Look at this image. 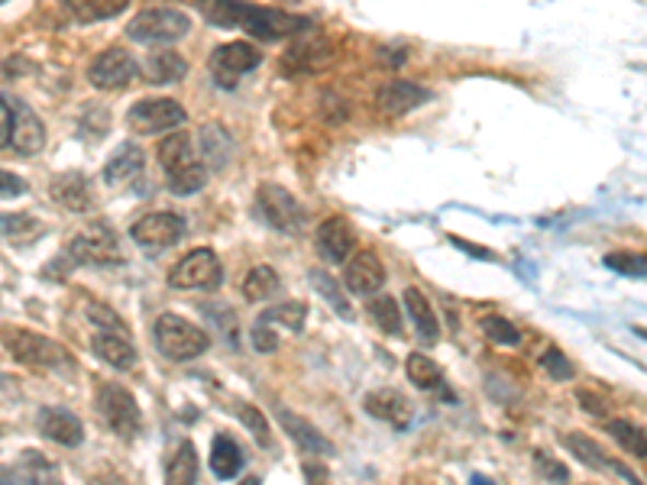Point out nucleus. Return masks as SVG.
Returning a JSON list of instances; mask_svg holds the SVG:
<instances>
[{
    "mask_svg": "<svg viewBox=\"0 0 647 485\" xmlns=\"http://www.w3.org/2000/svg\"><path fill=\"white\" fill-rule=\"evenodd\" d=\"M425 101H431V91L421 88L418 81H389L379 88L376 94V104L382 114L389 117H402V114H412L415 107H421Z\"/></svg>",
    "mask_w": 647,
    "mask_h": 485,
    "instance_id": "obj_17",
    "label": "nucleus"
},
{
    "mask_svg": "<svg viewBox=\"0 0 647 485\" xmlns=\"http://www.w3.org/2000/svg\"><path fill=\"white\" fill-rule=\"evenodd\" d=\"M188 30H192V16L175 7H149L127 23V36L134 43H146V46L175 43V39L188 36Z\"/></svg>",
    "mask_w": 647,
    "mask_h": 485,
    "instance_id": "obj_6",
    "label": "nucleus"
},
{
    "mask_svg": "<svg viewBox=\"0 0 647 485\" xmlns=\"http://www.w3.org/2000/svg\"><path fill=\"white\" fill-rule=\"evenodd\" d=\"M91 347H94V353H97L107 366H114V369H120V372H127V369L137 366V347H134L130 334L97 331V337H94Z\"/></svg>",
    "mask_w": 647,
    "mask_h": 485,
    "instance_id": "obj_26",
    "label": "nucleus"
},
{
    "mask_svg": "<svg viewBox=\"0 0 647 485\" xmlns=\"http://www.w3.org/2000/svg\"><path fill=\"white\" fill-rule=\"evenodd\" d=\"M605 269H612V273H622V276H632V278H645V256H635V253H609L605 259Z\"/></svg>",
    "mask_w": 647,
    "mask_h": 485,
    "instance_id": "obj_41",
    "label": "nucleus"
},
{
    "mask_svg": "<svg viewBox=\"0 0 647 485\" xmlns=\"http://www.w3.org/2000/svg\"><path fill=\"white\" fill-rule=\"evenodd\" d=\"M201 142H205V155L211 159V165H215V169H223V165H227V159H230V152H233L230 137L223 134V127L208 124V127L201 130Z\"/></svg>",
    "mask_w": 647,
    "mask_h": 485,
    "instance_id": "obj_38",
    "label": "nucleus"
},
{
    "mask_svg": "<svg viewBox=\"0 0 647 485\" xmlns=\"http://www.w3.org/2000/svg\"><path fill=\"white\" fill-rule=\"evenodd\" d=\"M59 259L69 263V269H78V266H117V263H124V250H120V240H117L114 227L104 223V220H94L91 227L74 233L72 243L66 246V253Z\"/></svg>",
    "mask_w": 647,
    "mask_h": 485,
    "instance_id": "obj_4",
    "label": "nucleus"
},
{
    "mask_svg": "<svg viewBox=\"0 0 647 485\" xmlns=\"http://www.w3.org/2000/svg\"><path fill=\"white\" fill-rule=\"evenodd\" d=\"M534 466H538V473H541L547 483H557V485L570 483V470H567L561 460H554L551 453H544V450H538V453H534Z\"/></svg>",
    "mask_w": 647,
    "mask_h": 485,
    "instance_id": "obj_43",
    "label": "nucleus"
},
{
    "mask_svg": "<svg viewBox=\"0 0 647 485\" xmlns=\"http://www.w3.org/2000/svg\"><path fill=\"white\" fill-rule=\"evenodd\" d=\"M201 13L217 26H240L256 39H286L308 33L314 23L308 16L273 10V7H250V3H201Z\"/></svg>",
    "mask_w": 647,
    "mask_h": 485,
    "instance_id": "obj_1",
    "label": "nucleus"
},
{
    "mask_svg": "<svg viewBox=\"0 0 647 485\" xmlns=\"http://www.w3.org/2000/svg\"><path fill=\"white\" fill-rule=\"evenodd\" d=\"M140 175H143V149H140L137 142L117 146V152L107 159V165H104V172H101V178H104L107 185H124V182H134V178H140Z\"/></svg>",
    "mask_w": 647,
    "mask_h": 485,
    "instance_id": "obj_25",
    "label": "nucleus"
},
{
    "mask_svg": "<svg viewBox=\"0 0 647 485\" xmlns=\"http://www.w3.org/2000/svg\"><path fill=\"white\" fill-rule=\"evenodd\" d=\"M405 372H408V379H412V385H418V389H425V392H443V399L450 402L453 395H450V389H447V379H443V369L428 359L425 353H412L408 356V362H405Z\"/></svg>",
    "mask_w": 647,
    "mask_h": 485,
    "instance_id": "obj_28",
    "label": "nucleus"
},
{
    "mask_svg": "<svg viewBox=\"0 0 647 485\" xmlns=\"http://www.w3.org/2000/svg\"><path fill=\"white\" fill-rule=\"evenodd\" d=\"M198 450L192 440H182L169 460V470H165V485H198Z\"/></svg>",
    "mask_w": 647,
    "mask_h": 485,
    "instance_id": "obj_30",
    "label": "nucleus"
},
{
    "mask_svg": "<svg viewBox=\"0 0 647 485\" xmlns=\"http://www.w3.org/2000/svg\"><path fill=\"white\" fill-rule=\"evenodd\" d=\"M279 285H282V281H279V273H276L273 266H256V269L246 273L240 291H243L246 301H266V298H273V295L279 291Z\"/></svg>",
    "mask_w": 647,
    "mask_h": 485,
    "instance_id": "obj_33",
    "label": "nucleus"
},
{
    "mask_svg": "<svg viewBox=\"0 0 647 485\" xmlns=\"http://www.w3.org/2000/svg\"><path fill=\"white\" fill-rule=\"evenodd\" d=\"M311 281L317 285V291H321V295H327V298L334 301V308H337V311H340L344 317H350V308L344 304V298H340V291H337V285H334V278H331V276H321V273H311Z\"/></svg>",
    "mask_w": 647,
    "mask_h": 485,
    "instance_id": "obj_45",
    "label": "nucleus"
},
{
    "mask_svg": "<svg viewBox=\"0 0 647 485\" xmlns=\"http://www.w3.org/2000/svg\"><path fill=\"white\" fill-rule=\"evenodd\" d=\"M369 314H372V321H376L385 334H392V337L402 334V311H398L395 298H389V295L372 298V301H369Z\"/></svg>",
    "mask_w": 647,
    "mask_h": 485,
    "instance_id": "obj_36",
    "label": "nucleus"
},
{
    "mask_svg": "<svg viewBox=\"0 0 647 485\" xmlns=\"http://www.w3.org/2000/svg\"><path fill=\"white\" fill-rule=\"evenodd\" d=\"M26 192H30V185H26L20 175L0 169V198H20V195H26Z\"/></svg>",
    "mask_w": 647,
    "mask_h": 485,
    "instance_id": "obj_46",
    "label": "nucleus"
},
{
    "mask_svg": "<svg viewBox=\"0 0 647 485\" xmlns=\"http://www.w3.org/2000/svg\"><path fill=\"white\" fill-rule=\"evenodd\" d=\"M185 71H188V62H185L178 53H172V49L152 53L149 62H146V78H149V84H175V81L185 78Z\"/></svg>",
    "mask_w": 647,
    "mask_h": 485,
    "instance_id": "obj_32",
    "label": "nucleus"
},
{
    "mask_svg": "<svg viewBox=\"0 0 647 485\" xmlns=\"http://www.w3.org/2000/svg\"><path fill=\"white\" fill-rule=\"evenodd\" d=\"M256 210L279 233H294L301 227V220H304L298 201L291 198V192H286L282 185H273V182L259 185V192H256Z\"/></svg>",
    "mask_w": 647,
    "mask_h": 485,
    "instance_id": "obj_12",
    "label": "nucleus"
},
{
    "mask_svg": "<svg viewBox=\"0 0 647 485\" xmlns=\"http://www.w3.org/2000/svg\"><path fill=\"white\" fill-rule=\"evenodd\" d=\"M538 366L551 376V379H557V382H570L576 376V369H574V362L561 353L557 347H551V349H544L541 353V359H538Z\"/></svg>",
    "mask_w": 647,
    "mask_h": 485,
    "instance_id": "obj_40",
    "label": "nucleus"
},
{
    "mask_svg": "<svg viewBox=\"0 0 647 485\" xmlns=\"http://www.w3.org/2000/svg\"><path fill=\"white\" fill-rule=\"evenodd\" d=\"M344 281H347V291H354V295H372V291H379L385 285V266L376 256V250H360L350 259Z\"/></svg>",
    "mask_w": 647,
    "mask_h": 485,
    "instance_id": "obj_21",
    "label": "nucleus"
},
{
    "mask_svg": "<svg viewBox=\"0 0 647 485\" xmlns=\"http://www.w3.org/2000/svg\"><path fill=\"white\" fill-rule=\"evenodd\" d=\"M39 430H43V437H49L53 443L69 447V450L84 443V427L69 408H43L39 412Z\"/></svg>",
    "mask_w": 647,
    "mask_h": 485,
    "instance_id": "obj_22",
    "label": "nucleus"
},
{
    "mask_svg": "<svg viewBox=\"0 0 647 485\" xmlns=\"http://www.w3.org/2000/svg\"><path fill=\"white\" fill-rule=\"evenodd\" d=\"M470 485H496V483H493L489 476H473V480H470Z\"/></svg>",
    "mask_w": 647,
    "mask_h": 485,
    "instance_id": "obj_50",
    "label": "nucleus"
},
{
    "mask_svg": "<svg viewBox=\"0 0 647 485\" xmlns=\"http://www.w3.org/2000/svg\"><path fill=\"white\" fill-rule=\"evenodd\" d=\"M211 470L220 483L233 480L243 470V450L230 434H217L215 447H211Z\"/></svg>",
    "mask_w": 647,
    "mask_h": 485,
    "instance_id": "obj_31",
    "label": "nucleus"
},
{
    "mask_svg": "<svg viewBox=\"0 0 647 485\" xmlns=\"http://www.w3.org/2000/svg\"><path fill=\"white\" fill-rule=\"evenodd\" d=\"M69 10H72L74 20L94 23V20H111V16H117V13H124L127 3H124V0H72Z\"/></svg>",
    "mask_w": 647,
    "mask_h": 485,
    "instance_id": "obj_34",
    "label": "nucleus"
},
{
    "mask_svg": "<svg viewBox=\"0 0 647 485\" xmlns=\"http://www.w3.org/2000/svg\"><path fill=\"white\" fill-rule=\"evenodd\" d=\"M405 308H408V314H412V321H415L421 340L437 344V340H440V324H437V314H434L431 301L425 298L421 288H415V285L405 288Z\"/></svg>",
    "mask_w": 647,
    "mask_h": 485,
    "instance_id": "obj_29",
    "label": "nucleus"
},
{
    "mask_svg": "<svg viewBox=\"0 0 647 485\" xmlns=\"http://www.w3.org/2000/svg\"><path fill=\"white\" fill-rule=\"evenodd\" d=\"M10 107H13V137H10L13 149L20 155H36L46 146V127L39 114L23 101H10Z\"/></svg>",
    "mask_w": 647,
    "mask_h": 485,
    "instance_id": "obj_18",
    "label": "nucleus"
},
{
    "mask_svg": "<svg viewBox=\"0 0 647 485\" xmlns=\"http://www.w3.org/2000/svg\"><path fill=\"white\" fill-rule=\"evenodd\" d=\"M362 408H366V415L376 417V420H385V424H392V427H408L412 420H415V402L408 399V395H402V392H395V389H376V392H369L366 399H362Z\"/></svg>",
    "mask_w": 647,
    "mask_h": 485,
    "instance_id": "obj_16",
    "label": "nucleus"
},
{
    "mask_svg": "<svg viewBox=\"0 0 647 485\" xmlns=\"http://www.w3.org/2000/svg\"><path fill=\"white\" fill-rule=\"evenodd\" d=\"M97 412L104 417V424L124 437V440H134L140 430H143V412L134 399L130 389L117 385V382H104L101 392H97Z\"/></svg>",
    "mask_w": 647,
    "mask_h": 485,
    "instance_id": "obj_7",
    "label": "nucleus"
},
{
    "mask_svg": "<svg viewBox=\"0 0 647 485\" xmlns=\"http://www.w3.org/2000/svg\"><path fill=\"white\" fill-rule=\"evenodd\" d=\"M10 137H13V107H10V101L0 94V149L10 146Z\"/></svg>",
    "mask_w": 647,
    "mask_h": 485,
    "instance_id": "obj_47",
    "label": "nucleus"
},
{
    "mask_svg": "<svg viewBox=\"0 0 647 485\" xmlns=\"http://www.w3.org/2000/svg\"><path fill=\"white\" fill-rule=\"evenodd\" d=\"M564 440H567V447L574 450L576 457H579V460H582L586 466H592V470H605V473L612 470L615 476H622V480H625L628 485H645L642 480H638V476H635V473H632V470H628V466H625V463L612 460V457H609V453H605V450H602L599 443H592V440H589L586 434L574 430V434H567Z\"/></svg>",
    "mask_w": 647,
    "mask_h": 485,
    "instance_id": "obj_20",
    "label": "nucleus"
},
{
    "mask_svg": "<svg viewBox=\"0 0 647 485\" xmlns=\"http://www.w3.org/2000/svg\"><path fill=\"white\" fill-rule=\"evenodd\" d=\"M152 334H155L159 353L169 356V359H178V362L195 359V356H205L208 347H211V337L201 327H195L192 321L178 317V314H162L155 321Z\"/></svg>",
    "mask_w": 647,
    "mask_h": 485,
    "instance_id": "obj_5",
    "label": "nucleus"
},
{
    "mask_svg": "<svg viewBox=\"0 0 647 485\" xmlns=\"http://www.w3.org/2000/svg\"><path fill=\"white\" fill-rule=\"evenodd\" d=\"M188 120L185 107L169 97H146L127 111V127L134 134H172Z\"/></svg>",
    "mask_w": 647,
    "mask_h": 485,
    "instance_id": "obj_9",
    "label": "nucleus"
},
{
    "mask_svg": "<svg viewBox=\"0 0 647 485\" xmlns=\"http://www.w3.org/2000/svg\"><path fill=\"white\" fill-rule=\"evenodd\" d=\"M53 201L62 205L72 213H88L94 208V195H91V182L81 172H66L53 178Z\"/></svg>",
    "mask_w": 647,
    "mask_h": 485,
    "instance_id": "obj_24",
    "label": "nucleus"
},
{
    "mask_svg": "<svg viewBox=\"0 0 647 485\" xmlns=\"http://www.w3.org/2000/svg\"><path fill=\"white\" fill-rule=\"evenodd\" d=\"M609 434L615 437V443H619L622 450H628V453H635L638 460H645V430H642L638 424H632V420H625V417H615V420H609Z\"/></svg>",
    "mask_w": 647,
    "mask_h": 485,
    "instance_id": "obj_35",
    "label": "nucleus"
},
{
    "mask_svg": "<svg viewBox=\"0 0 647 485\" xmlns=\"http://www.w3.org/2000/svg\"><path fill=\"white\" fill-rule=\"evenodd\" d=\"M263 62V53L256 49V46H250V43H223V46H217L215 53H211V74H215V81L220 88H236V81H240V74H246V71H253L256 66Z\"/></svg>",
    "mask_w": 647,
    "mask_h": 485,
    "instance_id": "obj_11",
    "label": "nucleus"
},
{
    "mask_svg": "<svg viewBox=\"0 0 647 485\" xmlns=\"http://www.w3.org/2000/svg\"><path fill=\"white\" fill-rule=\"evenodd\" d=\"M483 331H486V337H489L493 344H499V347H518V344H521V331H518L511 321L499 317V314L483 317Z\"/></svg>",
    "mask_w": 647,
    "mask_h": 485,
    "instance_id": "obj_39",
    "label": "nucleus"
},
{
    "mask_svg": "<svg viewBox=\"0 0 647 485\" xmlns=\"http://www.w3.org/2000/svg\"><path fill=\"white\" fill-rule=\"evenodd\" d=\"M334 62V49L327 39H304L286 53V66L294 71H321Z\"/></svg>",
    "mask_w": 647,
    "mask_h": 485,
    "instance_id": "obj_27",
    "label": "nucleus"
},
{
    "mask_svg": "<svg viewBox=\"0 0 647 485\" xmlns=\"http://www.w3.org/2000/svg\"><path fill=\"white\" fill-rule=\"evenodd\" d=\"M240 420L256 434V440H259V447H269V424H266V417L259 408H253V405H243L240 408Z\"/></svg>",
    "mask_w": 647,
    "mask_h": 485,
    "instance_id": "obj_44",
    "label": "nucleus"
},
{
    "mask_svg": "<svg viewBox=\"0 0 647 485\" xmlns=\"http://www.w3.org/2000/svg\"><path fill=\"white\" fill-rule=\"evenodd\" d=\"M3 347L16 362H23L26 369H36V372H62V369L74 366L72 356L56 340H49L36 331H26V327H7Z\"/></svg>",
    "mask_w": 647,
    "mask_h": 485,
    "instance_id": "obj_3",
    "label": "nucleus"
},
{
    "mask_svg": "<svg viewBox=\"0 0 647 485\" xmlns=\"http://www.w3.org/2000/svg\"><path fill=\"white\" fill-rule=\"evenodd\" d=\"M0 485H66L59 466L36 450H26L16 463L0 466Z\"/></svg>",
    "mask_w": 647,
    "mask_h": 485,
    "instance_id": "obj_15",
    "label": "nucleus"
},
{
    "mask_svg": "<svg viewBox=\"0 0 647 485\" xmlns=\"http://www.w3.org/2000/svg\"><path fill=\"white\" fill-rule=\"evenodd\" d=\"M304 317H308V304L304 301H286V304H276L269 311H263L250 331V340H253V349L259 353H273L279 347V327H286L288 334H301L304 331Z\"/></svg>",
    "mask_w": 647,
    "mask_h": 485,
    "instance_id": "obj_8",
    "label": "nucleus"
},
{
    "mask_svg": "<svg viewBox=\"0 0 647 485\" xmlns=\"http://www.w3.org/2000/svg\"><path fill=\"white\" fill-rule=\"evenodd\" d=\"M279 424L286 430L288 437L304 450V453H317V457H334V443L301 415H291L288 408H279Z\"/></svg>",
    "mask_w": 647,
    "mask_h": 485,
    "instance_id": "obj_23",
    "label": "nucleus"
},
{
    "mask_svg": "<svg viewBox=\"0 0 647 485\" xmlns=\"http://www.w3.org/2000/svg\"><path fill=\"white\" fill-rule=\"evenodd\" d=\"M223 281V269H220V259H217L215 250L201 246V250H192L185 259L175 263V269L169 273V285L178 288V291H201V288H217Z\"/></svg>",
    "mask_w": 647,
    "mask_h": 485,
    "instance_id": "obj_10",
    "label": "nucleus"
},
{
    "mask_svg": "<svg viewBox=\"0 0 647 485\" xmlns=\"http://www.w3.org/2000/svg\"><path fill=\"white\" fill-rule=\"evenodd\" d=\"M91 485H130L127 480H120V476H114V473H101V476H94Z\"/></svg>",
    "mask_w": 647,
    "mask_h": 485,
    "instance_id": "obj_48",
    "label": "nucleus"
},
{
    "mask_svg": "<svg viewBox=\"0 0 647 485\" xmlns=\"http://www.w3.org/2000/svg\"><path fill=\"white\" fill-rule=\"evenodd\" d=\"M240 485H259V480H256V476H250L246 483H240Z\"/></svg>",
    "mask_w": 647,
    "mask_h": 485,
    "instance_id": "obj_51",
    "label": "nucleus"
},
{
    "mask_svg": "<svg viewBox=\"0 0 647 485\" xmlns=\"http://www.w3.org/2000/svg\"><path fill=\"white\" fill-rule=\"evenodd\" d=\"M357 246V233L350 227V220L344 217H331L317 227V253L327 263H344L350 256V250Z\"/></svg>",
    "mask_w": 647,
    "mask_h": 485,
    "instance_id": "obj_19",
    "label": "nucleus"
},
{
    "mask_svg": "<svg viewBox=\"0 0 647 485\" xmlns=\"http://www.w3.org/2000/svg\"><path fill=\"white\" fill-rule=\"evenodd\" d=\"M88 321H91L94 327H101V331H111V334H130L127 324H124L107 304H97V301L88 304Z\"/></svg>",
    "mask_w": 647,
    "mask_h": 485,
    "instance_id": "obj_42",
    "label": "nucleus"
},
{
    "mask_svg": "<svg viewBox=\"0 0 647 485\" xmlns=\"http://www.w3.org/2000/svg\"><path fill=\"white\" fill-rule=\"evenodd\" d=\"M159 162L169 175L172 195H195L208 185V165L195 155V142L188 134H169L159 142Z\"/></svg>",
    "mask_w": 647,
    "mask_h": 485,
    "instance_id": "obj_2",
    "label": "nucleus"
},
{
    "mask_svg": "<svg viewBox=\"0 0 647 485\" xmlns=\"http://www.w3.org/2000/svg\"><path fill=\"white\" fill-rule=\"evenodd\" d=\"M130 236L146 250H165V246H175L185 236V220L178 213H165V210L162 213H146L130 227Z\"/></svg>",
    "mask_w": 647,
    "mask_h": 485,
    "instance_id": "obj_14",
    "label": "nucleus"
},
{
    "mask_svg": "<svg viewBox=\"0 0 647 485\" xmlns=\"http://www.w3.org/2000/svg\"><path fill=\"white\" fill-rule=\"evenodd\" d=\"M137 71H140V66H137V59L127 49L111 46L91 62L88 78H91V84L97 91H120V88H127L137 78Z\"/></svg>",
    "mask_w": 647,
    "mask_h": 485,
    "instance_id": "obj_13",
    "label": "nucleus"
},
{
    "mask_svg": "<svg viewBox=\"0 0 647 485\" xmlns=\"http://www.w3.org/2000/svg\"><path fill=\"white\" fill-rule=\"evenodd\" d=\"M579 405H586L589 412H596V415H602V405L589 395V392H579Z\"/></svg>",
    "mask_w": 647,
    "mask_h": 485,
    "instance_id": "obj_49",
    "label": "nucleus"
},
{
    "mask_svg": "<svg viewBox=\"0 0 647 485\" xmlns=\"http://www.w3.org/2000/svg\"><path fill=\"white\" fill-rule=\"evenodd\" d=\"M39 233H43V223H39L36 217H30V213L0 217V236H3V240H20V243H26V240L39 236Z\"/></svg>",
    "mask_w": 647,
    "mask_h": 485,
    "instance_id": "obj_37",
    "label": "nucleus"
}]
</instances>
